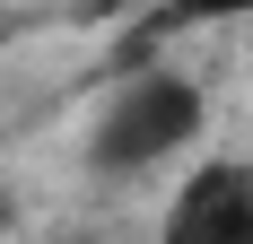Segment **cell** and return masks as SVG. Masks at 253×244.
Here are the masks:
<instances>
[{
	"label": "cell",
	"instance_id": "1",
	"mask_svg": "<svg viewBox=\"0 0 253 244\" xmlns=\"http://www.w3.org/2000/svg\"><path fill=\"white\" fill-rule=\"evenodd\" d=\"M201 87L183 70H166V61H149V70H131L114 96L96 105V131H87V166L96 174H149L166 166V157H183V148L201 140Z\"/></svg>",
	"mask_w": 253,
	"mask_h": 244
},
{
	"label": "cell",
	"instance_id": "2",
	"mask_svg": "<svg viewBox=\"0 0 253 244\" xmlns=\"http://www.w3.org/2000/svg\"><path fill=\"white\" fill-rule=\"evenodd\" d=\"M157 244H253V157H210L166 201Z\"/></svg>",
	"mask_w": 253,
	"mask_h": 244
},
{
	"label": "cell",
	"instance_id": "3",
	"mask_svg": "<svg viewBox=\"0 0 253 244\" xmlns=\"http://www.w3.org/2000/svg\"><path fill=\"white\" fill-rule=\"evenodd\" d=\"M253 18V0H166V26H227Z\"/></svg>",
	"mask_w": 253,
	"mask_h": 244
},
{
	"label": "cell",
	"instance_id": "4",
	"mask_svg": "<svg viewBox=\"0 0 253 244\" xmlns=\"http://www.w3.org/2000/svg\"><path fill=\"white\" fill-rule=\"evenodd\" d=\"M44 244H105V236H44Z\"/></svg>",
	"mask_w": 253,
	"mask_h": 244
},
{
	"label": "cell",
	"instance_id": "5",
	"mask_svg": "<svg viewBox=\"0 0 253 244\" xmlns=\"http://www.w3.org/2000/svg\"><path fill=\"white\" fill-rule=\"evenodd\" d=\"M0 227H9V209H0Z\"/></svg>",
	"mask_w": 253,
	"mask_h": 244
}]
</instances>
